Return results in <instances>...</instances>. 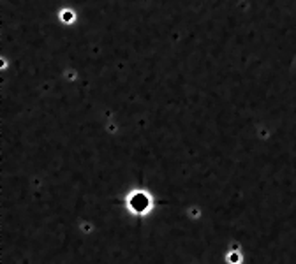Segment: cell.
Instances as JSON below:
<instances>
[{
  "instance_id": "obj_1",
  "label": "cell",
  "mask_w": 296,
  "mask_h": 264,
  "mask_svg": "<svg viewBox=\"0 0 296 264\" xmlns=\"http://www.w3.org/2000/svg\"><path fill=\"white\" fill-rule=\"evenodd\" d=\"M129 205L136 213H143V212H147V208L150 206V201L143 192H136V194L129 199Z\"/></svg>"
}]
</instances>
